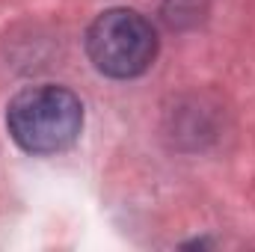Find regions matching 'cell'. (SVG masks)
Masks as SVG:
<instances>
[{"instance_id":"cell-1","label":"cell","mask_w":255,"mask_h":252,"mask_svg":"<svg viewBox=\"0 0 255 252\" xmlns=\"http://www.w3.org/2000/svg\"><path fill=\"white\" fill-rule=\"evenodd\" d=\"M6 127L27 154H60L80 139L83 104L71 89L57 83L24 86L6 104Z\"/></svg>"},{"instance_id":"cell-2","label":"cell","mask_w":255,"mask_h":252,"mask_svg":"<svg viewBox=\"0 0 255 252\" xmlns=\"http://www.w3.org/2000/svg\"><path fill=\"white\" fill-rule=\"evenodd\" d=\"M86 57L113 80H133L157 57V30L136 9H107L86 30Z\"/></svg>"}]
</instances>
